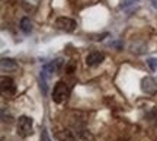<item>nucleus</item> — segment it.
<instances>
[{
    "label": "nucleus",
    "mask_w": 157,
    "mask_h": 141,
    "mask_svg": "<svg viewBox=\"0 0 157 141\" xmlns=\"http://www.w3.org/2000/svg\"><path fill=\"white\" fill-rule=\"evenodd\" d=\"M151 2H153V6L157 9V0H151Z\"/></svg>",
    "instance_id": "4468645a"
},
{
    "label": "nucleus",
    "mask_w": 157,
    "mask_h": 141,
    "mask_svg": "<svg viewBox=\"0 0 157 141\" xmlns=\"http://www.w3.org/2000/svg\"><path fill=\"white\" fill-rule=\"evenodd\" d=\"M21 29H22L23 34H26V35L32 32V22H31L29 17H22V21H21Z\"/></svg>",
    "instance_id": "6e6552de"
},
{
    "label": "nucleus",
    "mask_w": 157,
    "mask_h": 141,
    "mask_svg": "<svg viewBox=\"0 0 157 141\" xmlns=\"http://www.w3.org/2000/svg\"><path fill=\"white\" fill-rule=\"evenodd\" d=\"M32 127H34V121L32 118H29L26 115H22L21 118L17 119L16 124V132L19 137L22 138H26L28 135L32 134Z\"/></svg>",
    "instance_id": "f03ea898"
},
{
    "label": "nucleus",
    "mask_w": 157,
    "mask_h": 141,
    "mask_svg": "<svg viewBox=\"0 0 157 141\" xmlns=\"http://www.w3.org/2000/svg\"><path fill=\"white\" fill-rule=\"evenodd\" d=\"M58 140L60 141H74V135L68 130H64L58 134Z\"/></svg>",
    "instance_id": "9d476101"
},
{
    "label": "nucleus",
    "mask_w": 157,
    "mask_h": 141,
    "mask_svg": "<svg viewBox=\"0 0 157 141\" xmlns=\"http://www.w3.org/2000/svg\"><path fill=\"white\" fill-rule=\"evenodd\" d=\"M41 141H51L50 140V137H48V131L45 130H42V132H41Z\"/></svg>",
    "instance_id": "ddd939ff"
},
{
    "label": "nucleus",
    "mask_w": 157,
    "mask_h": 141,
    "mask_svg": "<svg viewBox=\"0 0 157 141\" xmlns=\"http://www.w3.org/2000/svg\"><path fill=\"white\" fill-rule=\"evenodd\" d=\"M0 87H2L3 95H6V96H12L16 93V85H15V82H13L10 77L3 76V77H2V85H0Z\"/></svg>",
    "instance_id": "423d86ee"
},
{
    "label": "nucleus",
    "mask_w": 157,
    "mask_h": 141,
    "mask_svg": "<svg viewBox=\"0 0 157 141\" xmlns=\"http://www.w3.org/2000/svg\"><path fill=\"white\" fill-rule=\"evenodd\" d=\"M70 93H71L70 86L67 83H64V82H58L52 89V96L51 97L56 103H63V102H66L68 99Z\"/></svg>",
    "instance_id": "f257e3e1"
},
{
    "label": "nucleus",
    "mask_w": 157,
    "mask_h": 141,
    "mask_svg": "<svg viewBox=\"0 0 157 141\" xmlns=\"http://www.w3.org/2000/svg\"><path fill=\"white\" fill-rule=\"evenodd\" d=\"M105 60V54L101 52V51H92L89 52L87 55H86V64L89 66V67H96V66H99L102 64Z\"/></svg>",
    "instance_id": "20e7f679"
},
{
    "label": "nucleus",
    "mask_w": 157,
    "mask_h": 141,
    "mask_svg": "<svg viewBox=\"0 0 157 141\" xmlns=\"http://www.w3.org/2000/svg\"><path fill=\"white\" fill-rule=\"evenodd\" d=\"M78 141H92V135H90L87 131H80L77 134Z\"/></svg>",
    "instance_id": "9b49d317"
},
{
    "label": "nucleus",
    "mask_w": 157,
    "mask_h": 141,
    "mask_svg": "<svg viewBox=\"0 0 157 141\" xmlns=\"http://www.w3.org/2000/svg\"><path fill=\"white\" fill-rule=\"evenodd\" d=\"M2 68L3 70H15L16 68V63H15V60H12V58H3L2 60Z\"/></svg>",
    "instance_id": "1a4fd4ad"
},
{
    "label": "nucleus",
    "mask_w": 157,
    "mask_h": 141,
    "mask_svg": "<svg viewBox=\"0 0 157 141\" xmlns=\"http://www.w3.org/2000/svg\"><path fill=\"white\" fill-rule=\"evenodd\" d=\"M147 64H148V67L151 68L153 71L157 70V60L156 58H148V60H147Z\"/></svg>",
    "instance_id": "f8f14e48"
},
{
    "label": "nucleus",
    "mask_w": 157,
    "mask_h": 141,
    "mask_svg": "<svg viewBox=\"0 0 157 141\" xmlns=\"http://www.w3.org/2000/svg\"><path fill=\"white\" fill-rule=\"evenodd\" d=\"M141 90L144 92L146 95H154L157 92V83L156 80L153 79V77H150V76H147V77H144V79L141 80Z\"/></svg>",
    "instance_id": "39448f33"
},
{
    "label": "nucleus",
    "mask_w": 157,
    "mask_h": 141,
    "mask_svg": "<svg viewBox=\"0 0 157 141\" xmlns=\"http://www.w3.org/2000/svg\"><path fill=\"white\" fill-rule=\"evenodd\" d=\"M64 67V60L63 58H56V60H52L51 63L48 64H45L44 66V71L45 73H60Z\"/></svg>",
    "instance_id": "0eeeda50"
},
{
    "label": "nucleus",
    "mask_w": 157,
    "mask_h": 141,
    "mask_svg": "<svg viewBox=\"0 0 157 141\" xmlns=\"http://www.w3.org/2000/svg\"><path fill=\"white\" fill-rule=\"evenodd\" d=\"M56 26L57 29L64 31V32H73L76 29V22L70 17H58L56 21Z\"/></svg>",
    "instance_id": "7ed1b4c3"
}]
</instances>
